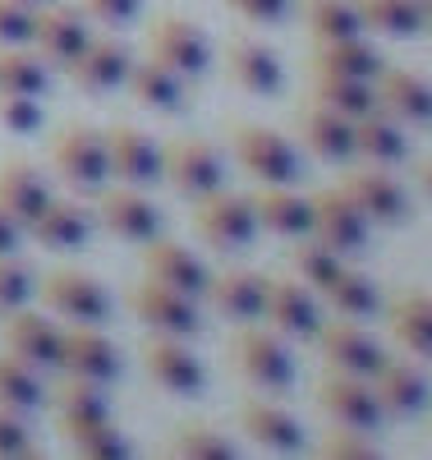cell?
<instances>
[{
	"instance_id": "obj_43",
	"label": "cell",
	"mask_w": 432,
	"mask_h": 460,
	"mask_svg": "<svg viewBox=\"0 0 432 460\" xmlns=\"http://www.w3.org/2000/svg\"><path fill=\"white\" fill-rule=\"evenodd\" d=\"M308 102H322V106L340 111L345 120H359L364 111H373V106H377V97H373V84H368V79H313Z\"/></svg>"
},
{
	"instance_id": "obj_55",
	"label": "cell",
	"mask_w": 432,
	"mask_h": 460,
	"mask_svg": "<svg viewBox=\"0 0 432 460\" xmlns=\"http://www.w3.org/2000/svg\"><path fill=\"white\" fill-rule=\"evenodd\" d=\"M19 5H28V10H42V5H51V0H19Z\"/></svg>"
},
{
	"instance_id": "obj_22",
	"label": "cell",
	"mask_w": 432,
	"mask_h": 460,
	"mask_svg": "<svg viewBox=\"0 0 432 460\" xmlns=\"http://www.w3.org/2000/svg\"><path fill=\"white\" fill-rule=\"evenodd\" d=\"M129 65H134V56H129L125 42H115V37H88V47L65 65V74H69V84H74L78 93L101 97V93L125 88Z\"/></svg>"
},
{
	"instance_id": "obj_4",
	"label": "cell",
	"mask_w": 432,
	"mask_h": 460,
	"mask_svg": "<svg viewBox=\"0 0 432 460\" xmlns=\"http://www.w3.org/2000/svg\"><path fill=\"white\" fill-rule=\"evenodd\" d=\"M230 152L258 184H295L299 180V147L281 134V129H267L253 120H234L230 125Z\"/></svg>"
},
{
	"instance_id": "obj_12",
	"label": "cell",
	"mask_w": 432,
	"mask_h": 460,
	"mask_svg": "<svg viewBox=\"0 0 432 460\" xmlns=\"http://www.w3.org/2000/svg\"><path fill=\"white\" fill-rule=\"evenodd\" d=\"M93 221L101 230H110L115 240H129V244H143L162 230V212L156 203L134 184H115V189H97V203H93Z\"/></svg>"
},
{
	"instance_id": "obj_11",
	"label": "cell",
	"mask_w": 432,
	"mask_h": 460,
	"mask_svg": "<svg viewBox=\"0 0 432 460\" xmlns=\"http://www.w3.org/2000/svg\"><path fill=\"white\" fill-rule=\"evenodd\" d=\"M262 323L286 336V341H313V332L322 327V309L299 277H267V295H262Z\"/></svg>"
},
{
	"instance_id": "obj_25",
	"label": "cell",
	"mask_w": 432,
	"mask_h": 460,
	"mask_svg": "<svg viewBox=\"0 0 432 460\" xmlns=\"http://www.w3.org/2000/svg\"><path fill=\"white\" fill-rule=\"evenodd\" d=\"M225 79L249 97H271L286 84V65L271 47H262L258 37H234L225 47Z\"/></svg>"
},
{
	"instance_id": "obj_28",
	"label": "cell",
	"mask_w": 432,
	"mask_h": 460,
	"mask_svg": "<svg viewBox=\"0 0 432 460\" xmlns=\"http://www.w3.org/2000/svg\"><path fill=\"white\" fill-rule=\"evenodd\" d=\"M262 295H267V277L262 272H244V267H230V272H212L203 299L230 323H258L262 318Z\"/></svg>"
},
{
	"instance_id": "obj_21",
	"label": "cell",
	"mask_w": 432,
	"mask_h": 460,
	"mask_svg": "<svg viewBox=\"0 0 432 460\" xmlns=\"http://www.w3.org/2000/svg\"><path fill=\"white\" fill-rule=\"evenodd\" d=\"M60 332L47 314H37V309H14L0 318V341H5V350L28 359L32 368H42V373H56L60 368Z\"/></svg>"
},
{
	"instance_id": "obj_15",
	"label": "cell",
	"mask_w": 432,
	"mask_h": 460,
	"mask_svg": "<svg viewBox=\"0 0 432 460\" xmlns=\"http://www.w3.org/2000/svg\"><path fill=\"white\" fill-rule=\"evenodd\" d=\"M340 189L355 199V208L368 217V226H405L410 221V189L391 175V166L345 171Z\"/></svg>"
},
{
	"instance_id": "obj_41",
	"label": "cell",
	"mask_w": 432,
	"mask_h": 460,
	"mask_svg": "<svg viewBox=\"0 0 432 460\" xmlns=\"http://www.w3.org/2000/svg\"><path fill=\"white\" fill-rule=\"evenodd\" d=\"M304 28L313 42H340V37L364 32L349 0H304Z\"/></svg>"
},
{
	"instance_id": "obj_54",
	"label": "cell",
	"mask_w": 432,
	"mask_h": 460,
	"mask_svg": "<svg viewBox=\"0 0 432 460\" xmlns=\"http://www.w3.org/2000/svg\"><path fill=\"white\" fill-rule=\"evenodd\" d=\"M423 5V32H432V0H419Z\"/></svg>"
},
{
	"instance_id": "obj_16",
	"label": "cell",
	"mask_w": 432,
	"mask_h": 460,
	"mask_svg": "<svg viewBox=\"0 0 432 460\" xmlns=\"http://www.w3.org/2000/svg\"><path fill=\"white\" fill-rule=\"evenodd\" d=\"M129 309L134 318L147 327V332H171V336H193L203 323H198V299L184 295V290H171L162 281L143 277L138 286H129Z\"/></svg>"
},
{
	"instance_id": "obj_31",
	"label": "cell",
	"mask_w": 432,
	"mask_h": 460,
	"mask_svg": "<svg viewBox=\"0 0 432 460\" xmlns=\"http://www.w3.org/2000/svg\"><path fill=\"white\" fill-rule=\"evenodd\" d=\"M386 327L396 336L410 355L419 359H432V295L428 290H396L386 304Z\"/></svg>"
},
{
	"instance_id": "obj_5",
	"label": "cell",
	"mask_w": 432,
	"mask_h": 460,
	"mask_svg": "<svg viewBox=\"0 0 432 460\" xmlns=\"http://www.w3.org/2000/svg\"><path fill=\"white\" fill-rule=\"evenodd\" d=\"M368 217L355 208V199L336 184H322L308 194V235L322 240L327 249H336L340 258H355L368 249Z\"/></svg>"
},
{
	"instance_id": "obj_27",
	"label": "cell",
	"mask_w": 432,
	"mask_h": 460,
	"mask_svg": "<svg viewBox=\"0 0 432 460\" xmlns=\"http://www.w3.org/2000/svg\"><path fill=\"white\" fill-rule=\"evenodd\" d=\"M382 51L368 42L364 32L355 37H340V42H318L308 56V74L313 79H377V69H382Z\"/></svg>"
},
{
	"instance_id": "obj_2",
	"label": "cell",
	"mask_w": 432,
	"mask_h": 460,
	"mask_svg": "<svg viewBox=\"0 0 432 460\" xmlns=\"http://www.w3.org/2000/svg\"><path fill=\"white\" fill-rule=\"evenodd\" d=\"M156 152H162V180L180 199H203V194H212V189L225 184V157H221V147L203 134L166 138Z\"/></svg>"
},
{
	"instance_id": "obj_39",
	"label": "cell",
	"mask_w": 432,
	"mask_h": 460,
	"mask_svg": "<svg viewBox=\"0 0 432 460\" xmlns=\"http://www.w3.org/2000/svg\"><path fill=\"white\" fill-rule=\"evenodd\" d=\"M322 295H327V304L336 309V318H355V323H364V318L382 314V295H377L373 277L355 272V267H340V277H336Z\"/></svg>"
},
{
	"instance_id": "obj_19",
	"label": "cell",
	"mask_w": 432,
	"mask_h": 460,
	"mask_svg": "<svg viewBox=\"0 0 432 460\" xmlns=\"http://www.w3.org/2000/svg\"><path fill=\"white\" fill-rule=\"evenodd\" d=\"M56 373L88 377V382H101V387H106V382L120 377V350H115V341L101 327L69 323L60 332V368Z\"/></svg>"
},
{
	"instance_id": "obj_17",
	"label": "cell",
	"mask_w": 432,
	"mask_h": 460,
	"mask_svg": "<svg viewBox=\"0 0 432 460\" xmlns=\"http://www.w3.org/2000/svg\"><path fill=\"white\" fill-rule=\"evenodd\" d=\"M101 143H106V175L110 180L134 184V189H147L152 180H162V152H156V143L138 125L115 120L101 129Z\"/></svg>"
},
{
	"instance_id": "obj_37",
	"label": "cell",
	"mask_w": 432,
	"mask_h": 460,
	"mask_svg": "<svg viewBox=\"0 0 432 460\" xmlns=\"http://www.w3.org/2000/svg\"><path fill=\"white\" fill-rule=\"evenodd\" d=\"M166 456H175V460H234V442L216 424H207V419H184L166 438Z\"/></svg>"
},
{
	"instance_id": "obj_29",
	"label": "cell",
	"mask_w": 432,
	"mask_h": 460,
	"mask_svg": "<svg viewBox=\"0 0 432 460\" xmlns=\"http://www.w3.org/2000/svg\"><path fill=\"white\" fill-rule=\"evenodd\" d=\"M47 401L56 405V424H60L65 438H74V433L101 424V419H110L106 387H101V382H88V377H69L65 373V382L56 392H47Z\"/></svg>"
},
{
	"instance_id": "obj_8",
	"label": "cell",
	"mask_w": 432,
	"mask_h": 460,
	"mask_svg": "<svg viewBox=\"0 0 432 460\" xmlns=\"http://www.w3.org/2000/svg\"><path fill=\"white\" fill-rule=\"evenodd\" d=\"M51 166H56V175L69 184V189H78V194H97V189L110 180L106 175V143H101V129H93V125H65V129H56V138H51Z\"/></svg>"
},
{
	"instance_id": "obj_35",
	"label": "cell",
	"mask_w": 432,
	"mask_h": 460,
	"mask_svg": "<svg viewBox=\"0 0 432 460\" xmlns=\"http://www.w3.org/2000/svg\"><path fill=\"white\" fill-rule=\"evenodd\" d=\"M125 88L134 93L138 106L147 111H162V115H180L184 111V79L175 69H166L162 60H134L125 74Z\"/></svg>"
},
{
	"instance_id": "obj_14",
	"label": "cell",
	"mask_w": 432,
	"mask_h": 460,
	"mask_svg": "<svg viewBox=\"0 0 432 460\" xmlns=\"http://www.w3.org/2000/svg\"><path fill=\"white\" fill-rule=\"evenodd\" d=\"M313 345L327 368L336 373H355V377H373L386 364V350L377 345V336L368 327H359L355 318H340V323H322L313 332Z\"/></svg>"
},
{
	"instance_id": "obj_42",
	"label": "cell",
	"mask_w": 432,
	"mask_h": 460,
	"mask_svg": "<svg viewBox=\"0 0 432 460\" xmlns=\"http://www.w3.org/2000/svg\"><path fill=\"white\" fill-rule=\"evenodd\" d=\"M0 93H28L42 97L47 93V65L28 47H0Z\"/></svg>"
},
{
	"instance_id": "obj_48",
	"label": "cell",
	"mask_w": 432,
	"mask_h": 460,
	"mask_svg": "<svg viewBox=\"0 0 432 460\" xmlns=\"http://www.w3.org/2000/svg\"><path fill=\"white\" fill-rule=\"evenodd\" d=\"M0 456L5 460H19V456H37V442L23 424V414L10 410V405H0Z\"/></svg>"
},
{
	"instance_id": "obj_44",
	"label": "cell",
	"mask_w": 432,
	"mask_h": 460,
	"mask_svg": "<svg viewBox=\"0 0 432 460\" xmlns=\"http://www.w3.org/2000/svg\"><path fill=\"white\" fill-rule=\"evenodd\" d=\"M69 447H74V456H84V460H125L134 451L125 429L115 424V414L101 419V424H93V429H84V433H74Z\"/></svg>"
},
{
	"instance_id": "obj_13",
	"label": "cell",
	"mask_w": 432,
	"mask_h": 460,
	"mask_svg": "<svg viewBox=\"0 0 432 460\" xmlns=\"http://www.w3.org/2000/svg\"><path fill=\"white\" fill-rule=\"evenodd\" d=\"M88 14L78 5H60V0H51V5L32 10V32H28V47L42 56V65H56L65 69L78 51L88 47Z\"/></svg>"
},
{
	"instance_id": "obj_56",
	"label": "cell",
	"mask_w": 432,
	"mask_h": 460,
	"mask_svg": "<svg viewBox=\"0 0 432 460\" xmlns=\"http://www.w3.org/2000/svg\"><path fill=\"white\" fill-rule=\"evenodd\" d=\"M428 405H432V401H428Z\"/></svg>"
},
{
	"instance_id": "obj_32",
	"label": "cell",
	"mask_w": 432,
	"mask_h": 460,
	"mask_svg": "<svg viewBox=\"0 0 432 460\" xmlns=\"http://www.w3.org/2000/svg\"><path fill=\"white\" fill-rule=\"evenodd\" d=\"M28 235L42 249H51V253H74V249H84L88 235H93V212H84L69 199H47V208L37 212V221L28 226Z\"/></svg>"
},
{
	"instance_id": "obj_52",
	"label": "cell",
	"mask_w": 432,
	"mask_h": 460,
	"mask_svg": "<svg viewBox=\"0 0 432 460\" xmlns=\"http://www.w3.org/2000/svg\"><path fill=\"white\" fill-rule=\"evenodd\" d=\"M19 244H23V226L0 212V253H19Z\"/></svg>"
},
{
	"instance_id": "obj_24",
	"label": "cell",
	"mask_w": 432,
	"mask_h": 460,
	"mask_svg": "<svg viewBox=\"0 0 432 460\" xmlns=\"http://www.w3.org/2000/svg\"><path fill=\"white\" fill-rule=\"evenodd\" d=\"M373 382V396H377V410L382 419H410V414H423L428 401H432V387H428V373L414 368L410 359H391L368 377Z\"/></svg>"
},
{
	"instance_id": "obj_30",
	"label": "cell",
	"mask_w": 432,
	"mask_h": 460,
	"mask_svg": "<svg viewBox=\"0 0 432 460\" xmlns=\"http://www.w3.org/2000/svg\"><path fill=\"white\" fill-rule=\"evenodd\" d=\"M47 199H51V189H47L42 171H37L32 162H23V157L0 162V212L14 217L23 226V235H28V226L37 221V212L47 208Z\"/></svg>"
},
{
	"instance_id": "obj_34",
	"label": "cell",
	"mask_w": 432,
	"mask_h": 460,
	"mask_svg": "<svg viewBox=\"0 0 432 460\" xmlns=\"http://www.w3.org/2000/svg\"><path fill=\"white\" fill-rule=\"evenodd\" d=\"M355 157H364L368 166H396L410 157V138H405V125L391 120L386 111H364L355 120Z\"/></svg>"
},
{
	"instance_id": "obj_7",
	"label": "cell",
	"mask_w": 432,
	"mask_h": 460,
	"mask_svg": "<svg viewBox=\"0 0 432 460\" xmlns=\"http://www.w3.org/2000/svg\"><path fill=\"white\" fill-rule=\"evenodd\" d=\"M138 359H143V373H147L162 392H171V396H198V392L207 387V368H203V359L184 345V336L147 332V336L138 341Z\"/></svg>"
},
{
	"instance_id": "obj_26",
	"label": "cell",
	"mask_w": 432,
	"mask_h": 460,
	"mask_svg": "<svg viewBox=\"0 0 432 460\" xmlns=\"http://www.w3.org/2000/svg\"><path fill=\"white\" fill-rule=\"evenodd\" d=\"M299 143L318 162L345 166V162H355V120H345L340 111H331L322 102H308L299 111Z\"/></svg>"
},
{
	"instance_id": "obj_1",
	"label": "cell",
	"mask_w": 432,
	"mask_h": 460,
	"mask_svg": "<svg viewBox=\"0 0 432 460\" xmlns=\"http://www.w3.org/2000/svg\"><path fill=\"white\" fill-rule=\"evenodd\" d=\"M230 368L262 396H286L295 387V355L286 336L258 323H240V332L230 336Z\"/></svg>"
},
{
	"instance_id": "obj_6",
	"label": "cell",
	"mask_w": 432,
	"mask_h": 460,
	"mask_svg": "<svg viewBox=\"0 0 432 460\" xmlns=\"http://www.w3.org/2000/svg\"><path fill=\"white\" fill-rule=\"evenodd\" d=\"M189 221L198 230V240L212 244V249H249L253 235H258V217H253V203L244 194H230V189H212L203 199H189Z\"/></svg>"
},
{
	"instance_id": "obj_9",
	"label": "cell",
	"mask_w": 432,
	"mask_h": 460,
	"mask_svg": "<svg viewBox=\"0 0 432 460\" xmlns=\"http://www.w3.org/2000/svg\"><path fill=\"white\" fill-rule=\"evenodd\" d=\"M147 56L175 69L180 79H203L212 69V47H207L203 28L180 14H156L147 23Z\"/></svg>"
},
{
	"instance_id": "obj_47",
	"label": "cell",
	"mask_w": 432,
	"mask_h": 460,
	"mask_svg": "<svg viewBox=\"0 0 432 460\" xmlns=\"http://www.w3.org/2000/svg\"><path fill=\"white\" fill-rule=\"evenodd\" d=\"M0 125H5L10 134H37L42 129V97L0 93Z\"/></svg>"
},
{
	"instance_id": "obj_10",
	"label": "cell",
	"mask_w": 432,
	"mask_h": 460,
	"mask_svg": "<svg viewBox=\"0 0 432 460\" xmlns=\"http://www.w3.org/2000/svg\"><path fill=\"white\" fill-rule=\"evenodd\" d=\"M313 401H318V410L331 419V424L364 429V433H377L382 429V410H377V396H373V382L368 377L327 368L318 377V387H313Z\"/></svg>"
},
{
	"instance_id": "obj_46",
	"label": "cell",
	"mask_w": 432,
	"mask_h": 460,
	"mask_svg": "<svg viewBox=\"0 0 432 460\" xmlns=\"http://www.w3.org/2000/svg\"><path fill=\"white\" fill-rule=\"evenodd\" d=\"M32 290H37L32 267L19 253H0V318L32 304Z\"/></svg>"
},
{
	"instance_id": "obj_53",
	"label": "cell",
	"mask_w": 432,
	"mask_h": 460,
	"mask_svg": "<svg viewBox=\"0 0 432 460\" xmlns=\"http://www.w3.org/2000/svg\"><path fill=\"white\" fill-rule=\"evenodd\" d=\"M414 184L423 189V194L432 199V157H423V162H414Z\"/></svg>"
},
{
	"instance_id": "obj_50",
	"label": "cell",
	"mask_w": 432,
	"mask_h": 460,
	"mask_svg": "<svg viewBox=\"0 0 432 460\" xmlns=\"http://www.w3.org/2000/svg\"><path fill=\"white\" fill-rule=\"evenodd\" d=\"M138 5L143 0H78V10H84L88 19L106 23V28H125L138 19Z\"/></svg>"
},
{
	"instance_id": "obj_36",
	"label": "cell",
	"mask_w": 432,
	"mask_h": 460,
	"mask_svg": "<svg viewBox=\"0 0 432 460\" xmlns=\"http://www.w3.org/2000/svg\"><path fill=\"white\" fill-rule=\"evenodd\" d=\"M364 23V32L382 37H419L423 32V5L419 0H349Z\"/></svg>"
},
{
	"instance_id": "obj_23",
	"label": "cell",
	"mask_w": 432,
	"mask_h": 460,
	"mask_svg": "<svg viewBox=\"0 0 432 460\" xmlns=\"http://www.w3.org/2000/svg\"><path fill=\"white\" fill-rule=\"evenodd\" d=\"M240 433L249 442H258L262 451H277V456L304 451V424L277 396H249L240 405Z\"/></svg>"
},
{
	"instance_id": "obj_49",
	"label": "cell",
	"mask_w": 432,
	"mask_h": 460,
	"mask_svg": "<svg viewBox=\"0 0 432 460\" xmlns=\"http://www.w3.org/2000/svg\"><path fill=\"white\" fill-rule=\"evenodd\" d=\"M32 32V10L19 0H0V47H28Z\"/></svg>"
},
{
	"instance_id": "obj_20",
	"label": "cell",
	"mask_w": 432,
	"mask_h": 460,
	"mask_svg": "<svg viewBox=\"0 0 432 460\" xmlns=\"http://www.w3.org/2000/svg\"><path fill=\"white\" fill-rule=\"evenodd\" d=\"M138 262H143V277L162 281V286H171V290H184V295H193V299H203L207 277H212L203 258H193L180 240H166L162 230H156L152 240L138 244Z\"/></svg>"
},
{
	"instance_id": "obj_38",
	"label": "cell",
	"mask_w": 432,
	"mask_h": 460,
	"mask_svg": "<svg viewBox=\"0 0 432 460\" xmlns=\"http://www.w3.org/2000/svg\"><path fill=\"white\" fill-rule=\"evenodd\" d=\"M42 401H47L42 368H32L28 359L0 350V405H10L19 414H32V410H42Z\"/></svg>"
},
{
	"instance_id": "obj_40",
	"label": "cell",
	"mask_w": 432,
	"mask_h": 460,
	"mask_svg": "<svg viewBox=\"0 0 432 460\" xmlns=\"http://www.w3.org/2000/svg\"><path fill=\"white\" fill-rule=\"evenodd\" d=\"M290 267H295V277L313 290V295H322L336 277H340V267L345 258L336 249H327L322 240H313V235H299L295 249H290Z\"/></svg>"
},
{
	"instance_id": "obj_33",
	"label": "cell",
	"mask_w": 432,
	"mask_h": 460,
	"mask_svg": "<svg viewBox=\"0 0 432 460\" xmlns=\"http://www.w3.org/2000/svg\"><path fill=\"white\" fill-rule=\"evenodd\" d=\"M249 203H253L258 230H271L281 240L308 235V194H295L290 184H262Z\"/></svg>"
},
{
	"instance_id": "obj_3",
	"label": "cell",
	"mask_w": 432,
	"mask_h": 460,
	"mask_svg": "<svg viewBox=\"0 0 432 460\" xmlns=\"http://www.w3.org/2000/svg\"><path fill=\"white\" fill-rule=\"evenodd\" d=\"M32 299H42V309L51 318H65V323H88V327H101L110 318V290L93 277V272H78V267H56L37 281Z\"/></svg>"
},
{
	"instance_id": "obj_51",
	"label": "cell",
	"mask_w": 432,
	"mask_h": 460,
	"mask_svg": "<svg viewBox=\"0 0 432 460\" xmlns=\"http://www.w3.org/2000/svg\"><path fill=\"white\" fill-rule=\"evenodd\" d=\"M225 5L249 23H281L290 14V0H225Z\"/></svg>"
},
{
	"instance_id": "obj_18",
	"label": "cell",
	"mask_w": 432,
	"mask_h": 460,
	"mask_svg": "<svg viewBox=\"0 0 432 460\" xmlns=\"http://www.w3.org/2000/svg\"><path fill=\"white\" fill-rule=\"evenodd\" d=\"M373 97H377V111H386L405 129H432V84L423 74L405 65H382L373 79Z\"/></svg>"
},
{
	"instance_id": "obj_45",
	"label": "cell",
	"mask_w": 432,
	"mask_h": 460,
	"mask_svg": "<svg viewBox=\"0 0 432 460\" xmlns=\"http://www.w3.org/2000/svg\"><path fill=\"white\" fill-rule=\"evenodd\" d=\"M318 451L322 460H377L382 456V447L373 442V433H364V429H345V424H331L322 438H318Z\"/></svg>"
}]
</instances>
